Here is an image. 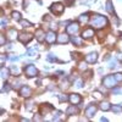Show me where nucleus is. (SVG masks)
Returning <instances> with one entry per match:
<instances>
[{
    "label": "nucleus",
    "mask_w": 122,
    "mask_h": 122,
    "mask_svg": "<svg viewBox=\"0 0 122 122\" xmlns=\"http://www.w3.org/2000/svg\"><path fill=\"white\" fill-rule=\"evenodd\" d=\"M106 23H107L106 17L101 16V15H95L90 20V25L93 27H95V28H103V27L106 26Z\"/></svg>",
    "instance_id": "1"
},
{
    "label": "nucleus",
    "mask_w": 122,
    "mask_h": 122,
    "mask_svg": "<svg viewBox=\"0 0 122 122\" xmlns=\"http://www.w3.org/2000/svg\"><path fill=\"white\" fill-rule=\"evenodd\" d=\"M50 10H51V12L54 15H61L64 12L65 7H64V5L61 3H54L51 6H50Z\"/></svg>",
    "instance_id": "2"
},
{
    "label": "nucleus",
    "mask_w": 122,
    "mask_h": 122,
    "mask_svg": "<svg viewBox=\"0 0 122 122\" xmlns=\"http://www.w3.org/2000/svg\"><path fill=\"white\" fill-rule=\"evenodd\" d=\"M116 83H117V81H116L115 76H107V77H105V78L103 79V84H104L105 87H107V88L115 87Z\"/></svg>",
    "instance_id": "3"
},
{
    "label": "nucleus",
    "mask_w": 122,
    "mask_h": 122,
    "mask_svg": "<svg viewBox=\"0 0 122 122\" xmlns=\"http://www.w3.org/2000/svg\"><path fill=\"white\" fill-rule=\"evenodd\" d=\"M25 73H26L27 77L32 78V77H36V76H37L38 70H37V67L33 66V65H28V66H26V68H25Z\"/></svg>",
    "instance_id": "4"
},
{
    "label": "nucleus",
    "mask_w": 122,
    "mask_h": 122,
    "mask_svg": "<svg viewBox=\"0 0 122 122\" xmlns=\"http://www.w3.org/2000/svg\"><path fill=\"white\" fill-rule=\"evenodd\" d=\"M32 34H29V33H21L18 36V40L21 43H23V44H27V43H29L30 40H32Z\"/></svg>",
    "instance_id": "5"
},
{
    "label": "nucleus",
    "mask_w": 122,
    "mask_h": 122,
    "mask_svg": "<svg viewBox=\"0 0 122 122\" xmlns=\"http://www.w3.org/2000/svg\"><path fill=\"white\" fill-rule=\"evenodd\" d=\"M78 29H79V26H78V23H70L68 26H67V28H66V32L68 33V34H76L77 32H78Z\"/></svg>",
    "instance_id": "6"
},
{
    "label": "nucleus",
    "mask_w": 122,
    "mask_h": 122,
    "mask_svg": "<svg viewBox=\"0 0 122 122\" xmlns=\"http://www.w3.org/2000/svg\"><path fill=\"white\" fill-rule=\"evenodd\" d=\"M95 112H97V106L95 105H93V104H92V105H89L87 109H86V116L87 117H93L94 115H95Z\"/></svg>",
    "instance_id": "7"
},
{
    "label": "nucleus",
    "mask_w": 122,
    "mask_h": 122,
    "mask_svg": "<svg viewBox=\"0 0 122 122\" xmlns=\"http://www.w3.org/2000/svg\"><path fill=\"white\" fill-rule=\"evenodd\" d=\"M36 38H37V40H38V42H40V43H42L43 42V40L46 38V33L44 32V30L43 29H37V32H36Z\"/></svg>",
    "instance_id": "8"
},
{
    "label": "nucleus",
    "mask_w": 122,
    "mask_h": 122,
    "mask_svg": "<svg viewBox=\"0 0 122 122\" xmlns=\"http://www.w3.org/2000/svg\"><path fill=\"white\" fill-rule=\"evenodd\" d=\"M20 94H21L22 97L29 98L30 94H32V89H30L29 87H27V86H23V87L21 88V90H20Z\"/></svg>",
    "instance_id": "9"
},
{
    "label": "nucleus",
    "mask_w": 122,
    "mask_h": 122,
    "mask_svg": "<svg viewBox=\"0 0 122 122\" xmlns=\"http://www.w3.org/2000/svg\"><path fill=\"white\" fill-rule=\"evenodd\" d=\"M45 39H46V42H48L49 44H53V43L56 42L57 38H56V34L53 32V30H50V32L46 33V38H45Z\"/></svg>",
    "instance_id": "10"
},
{
    "label": "nucleus",
    "mask_w": 122,
    "mask_h": 122,
    "mask_svg": "<svg viewBox=\"0 0 122 122\" xmlns=\"http://www.w3.org/2000/svg\"><path fill=\"white\" fill-rule=\"evenodd\" d=\"M68 99H70V101H71V104H75V105L79 104L81 101H82V98H81L79 94H71Z\"/></svg>",
    "instance_id": "11"
},
{
    "label": "nucleus",
    "mask_w": 122,
    "mask_h": 122,
    "mask_svg": "<svg viewBox=\"0 0 122 122\" xmlns=\"http://www.w3.org/2000/svg\"><path fill=\"white\" fill-rule=\"evenodd\" d=\"M98 59V54L97 53H89L87 56H86V61L89 64H94Z\"/></svg>",
    "instance_id": "12"
},
{
    "label": "nucleus",
    "mask_w": 122,
    "mask_h": 122,
    "mask_svg": "<svg viewBox=\"0 0 122 122\" xmlns=\"http://www.w3.org/2000/svg\"><path fill=\"white\" fill-rule=\"evenodd\" d=\"M92 37H94V29L93 28H87L82 32V38L86 39V38H92Z\"/></svg>",
    "instance_id": "13"
},
{
    "label": "nucleus",
    "mask_w": 122,
    "mask_h": 122,
    "mask_svg": "<svg viewBox=\"0 0 122 122\" xmlns=\"http://www.w3.org/2000/svg\"><path fill=\"white\" fill-rule=\"evenodd\" d=\"M56 42L60 43V44H65V43H67V42H68V36H67L66 33L60 34V36L57 37V39H56Z\"/></svg>",
    "instance_id": "14"
},
{
    "label": "nucleus",
    "mask_w": 122,
    "mask_h": 122,
    "mask_svg": "<svg viewBox=\"0 0 122 122\" xmlns=\"http://www.w3.org/2000/svg\"><path fill=\"white\" fill-rule=\"evenodd\" d=\"M77 112H78V110H77V107L75 106V104H73V105H71L70 107H67V110H66V115H67V116L76 115Z\"/></svg>",
    "instance_id": "15"
},
{
    "label": "nucleus",
    "mask_w": 122,
    "mask_h": 122,
    "mask_svg": "<svg viewBox=\"0 0 122 122\" xmlns=\"http://www.w3.org/2000/svg\"><path fill=\"white\" fill-rule=\"evenodd\" d=\"M51 109H53V107L50 106L49 104H44L42 107H40V115H45V114H48Z\"/></svg>",
    "instance_id": "16"
},
{
    "label": "nucleus",
    "mask_w": 122,
    "mask_h": 122,
    "mask_svg": "<svg viewBox=\"0 0 122 122\" xmlns=\"http://www.w3.org/2000/svg\"><path fill=\"white\" fill-rule=\"evenodd\" d=\"M7 38L9 39H15V38H18L17 37V30L16 29H9L7 30Z\"/></svg>",
    "instance_id": "17"
},
{
    "label": "nucleus",
    "mask_w": 122,
    "mask_h": 122,
    "mask_svg": "<svg viewBox=\"0 0 122 122\" xmlns=\"http://www.w3.org/2000/svg\"><path fill=\"white\" fill-rule=\"evenodd\" d=\"M0 73H1V78H3V81H5L7 77H9V73H10V71L6 68V67H1V71H0Z\"/></svg>",
    "instance_id": "18"
},
{
    "label": "nucleus",
    "mask_w": 122,
    "mask_h": 122,
    "mask_svg": "<svg viewBox=\"0 0 122 122\" xmlns=\"http://www.w3.org/2000/svg\"><path fill=\"white\" fill-rule=\"evenodd\" d=\"M100 109L103 110V111H109L111 109L110 104L107 103V101H101V104H100Z\"/></svg>",
    "instance_id": "19"
},
{
    "label": "nucleus",
    "mask_w": 122,
    "mask_h": 122,
    "mask_svg": "<svg viewBox=\"0 0 122 122\" xmlns=\"http://www.w3.org/2000/svg\"><path fill=\"white\" fill-rule=\"evenodd\" d=\"M106 11L111 15H114V10H112V3H111V0H107L106 1Z\"/></svg>",
    "instance_id": "20"
},
{
    "label": "nucleus",
    "mask_w": 122,
    "mask_h": 122,
    "mask_svg": "<svg viewBox=\"0 0 122 122\" xmlns=\"http://www.w3.org/2000/svg\"><path fill=\"white\" fill-rule=\"evenodd\" d=\"M71 40H72V43H73L75 45L82 46V40H81L78 37H72V38H71Z\"/></svg>",
    "instance_id": "21"
},
{
    "label": "nucleus",
    "mask_w": 122,
    "mask_h": 122,
    "mask_svg": "<svg viewBox=\"0 0 122 122\" xmlns=\"http://www.w3.org/2000/svg\"><path fill=\"white\" fill-rule=\"evenodd\" d=\"M27 56H30V57H34V56H37V49H36V48L29 49L28 51H27Z\"/></svg>",
    "instance_id": "22"
},
{
    "label": "nucleus",
    "mask_w": 122,
    "mask_h": 122,
    "mask_svg": "<svg viewBox=\"0 0 122 122\" xmlns=\"http://www.w3.org/2000/svg\"><path fill=\"white\" fill-rule=\"evenodd\" d=\"M78 21L82 22V23H86L88 21V15H81L79 18H78Z\"/></svg>",
    "instance_id": "23"
},
{
    "label": "nucleus",
    "mask_w": 122,
    "mask_h": 122,
    "mask_svg": "<svg viewBox=\"0 0 122 122\" xmlns=\"http://www.w3.org/2000/svg\"><path fill=\"white\" fill-rule=\"evenodd\" d=\"M20 23H21L23 27H32V23L28 22V21H26V20H21V21H20Z\"/></svg>",
    "instance_id": "24"
},
{
    "label": "nucleus",
    "mask_w": 122,
    "mask_h": 122,
    "mask_svg": "<svg viewBox=\"0 0 122 122\" xmlns=\"http://www.w3.org/2000/svg\"><path fill=\"white\" fill-rule=\"evenodd\" d=\"M11 16H12L15 20H17V21H18L20 18H21V14H20V12H17V11H14V12L11 14Z\"/></svg>",
    "instance_id": "25"
},
{
    "label": "nucleus",
    "mask_w": 122,
    "mask_h": 122,
    "mask_svg": "<svg viewBox=\"0 0 122 122\" xmlns=\"http://www.w3.org/2000/svg\"><path fill=\"white\" fill-rule=\"evenodd\" d=\"M87 61H82V62H79V65H78V68L79 70H86L87 68Z\"/></svg>",
    "instance_id": "26"
},
{
    "label": "nucleus",
    "mask_w": 122,
    "mask_h": 122,
    "mask_svg": "<svg viewBox=\"0 0 122 122\" xmlns=\"http://www.w3.org/2000/svg\"><path fill=\"white\" fill-rule=\"evenodd\" d=\"M11 72H12L14 75H18V73H20V68L16 67V66H12V67H11Z\"/></svg>",
    "instance_id": "27"
},
{
    "label": "nucleus",
    "mask_w": 122,
    "mask_h": 122,
    "mask_svg": "<svg viewBox=\"0 0 122 122\" xmlns=\"http://www.w3.org/2000/svg\"><path fill=\"white\" fill-rule=\"evenodd\" d=\"M75 86H76L77 88H82V87H83V82H82L81 79H77L76 82H75Z\"/></svg>",
    "instance_id": "28"
},
{
    "label": "nucleus",
    "mask_w": 122,
    "mask_h": 122,
    "mask_svg": "<svg viewBox=\"0 0 122 122\" xmlns=\"http://www.w3.org/2000/svg\"><path fill=\"white\" fill-rule=\"evenodd\" d=\"M46 60H48V61H50V62H53V61H55V60H56V57H55L53 54H49V55L46 56Z\"/></svg>",
    "instance_id": "29"
},
{
    "label": "nucleus",
    "mask_w": 122,
    "mask_h": 122,
    "mask_svg": "<svg viewBox=\"0 0 122 122\" xmlns=\"http://www.w3.org/2000/svg\"><path fill=\"white\" fill-rule=\"evenodd\" d=\"M115 78L117 82H122V73H116L115 75Z\"/></svg>",
    "instance_id": "30"
},
{
    "label": "nucleus",
    "mask_w": 122,
    "mask_h": 122,
    "mask_svg": "<svg viewBox=\"0 0 122 122\" xmlns=\"http://www.w3.org/2000/svg\"><path fill=\"white\" fill-rule=\"evenodd\" d=\"M121 110H122L121 106H114V107H112V111H114V112H120Z\"/></svg>",
    "instance_id": "31"
},
{
    "label": "nucleus",
    "mask_w": 122,
    "mask_h": 122,
    "mask_svg": "<svg viewBox=\"0 0 122 122\" xmlns=\"http://www.w3.org/2000/svg\"><path fill=\"white\" fill-rule=\"evenodd\" d=\"M110 67L111 68H114V67H116V61L112 59V60H111V62H110Z\"/></svg>",
    "instance_id": "32"
},
{
    "label": "nucleus",
    "mask_w": 122,
    "mask_h": 122,
    "mask_svg": "<svg viewBox=\"0 0 122 122\" xmlns=\"http://www.w3.org/2000/svg\"><path fill=\"white\" fill-rule=\"evenodd\" d=\"M9 59H10V61H16V60H18L20 57H18V56H15V55H12L11 57H9Z\"/></svg>",
    "instance_id": "33"
},
{
    "label": "nucleus",
    "mask_w": 122,
    "mask_h": 122,
    "mask_svg": "<svg viewBox=\"0 0 122 122\" xmlns=\"http://www.w3.org/2000/svg\"><path fill=\"white\" fill-rule=\"evenodd\" d=\"M59 98H60V100H61V101L67 100V97H65V95H59Z\"/></svg>",
    "instance_id": "34"
},
{
    "label": "nucleus",
    "mask_w": 122,
    "mask_h": 122,
    "mask_svg": "<svg viewBox=\"0 0 122 122\" xmlns=\"http://www.w3.org/2000/svg\"><path fill=\"white\" fill-rule=\"evenodd\" d=\"M6 25H7V22H6V21H5V20H3V21H1V27H3V28H4V27H5V26H6Z\"/></svg>",
    "instance_id": "35"
},
{
    "label": "nucleus",
    "mask_w": 122,
    "mask_h": 122,
    "mask_svg": "<svg viewBox=\"0 0 122 122\" xmlns=\"http://www.w3.org/2000/svg\"><path fill=\"white\" fill-rule=\"evenodd\" d=\"M65 1H66V5H71L73 3V0H65Z\"/></svg>",
    "instance_id": "36"
},
{
    "label": "nucleus",
    "mask_w": 122,
    "mask_h": 122,
    "mask_svg": "<svg viewBox=\"0 0 122 122\" xmlns=\"http://www.w3.org/2000/svg\"><path fill=\"white\" fill-rule=\"evenodd\" d=\"M6 49H7V50H12V45H11V44H7V45H6Z\"/></svg>",
    "instance_id": "37"
},
{
    "label": "nucleus",
    "mask_w": 122,
    "mask_h": 122,
    "mask_svg": "<svg viewBox=\"0 0 122 122\" xmlns=\"http://www.w3.org/2000/svg\"><path fill=\"white\" fill-rule=\"evenodd\" d=\"M4 44H5V37L3 36L1 37V45H4Z\"/></svg>",
    "instance_id": "38"
},
{
    "label": "nucleus",
    "mask_w": 122,
    "mask_h": 122,
    "mask_svg": "<svg viewBox=\"0 0 122 122\" xmlns=\"http://www.w3.org/2000/svg\"><path fill=\"white\" fill-rule=\"evenodd\" d=\"M4 61H5V55H1V65L4 64Z\"/></svg>",
    "instance_id": "39"
},
{
    "label": "nucleus",
    "mask_w": 122,
    "mask_h": 122,
    "mask_svg": "<svg viewBox=\"0 0 122 122\" xmlns=\"http://www.w3.org/2000/svg\"><path fill=\"white\" fill-rule=\"evenodd\" d=\"M121 92V89L120 88H117V89H114V93H120Z\"/></svg>",
    "instance_id": "40"
},
{
    "label": "nucleus",
    "mask_w": 122,
    "mask_h": 122,
    "mask_svg": "<svg viewBox=\"0 0 122 122\" xmlns=\"http://www.w3.org/2000/svg\"><path fill=\"white\" fill-rule=\"evenodd\" d=\"M121 59H122V55H121Z\"/></svg>",
    "instance_id": "41"
},
{
    "label": "nucleus",
    "mask_w": 122,
    "mask_h": 122,
    "mask_svg": "<svg viewBox=\"0 0 122 122\" xmlns=\"http://www.w3.org/2000/svg\"><path fill=\"white\" fill-rule=\"evenodd\" d=\"M121 38H122V34H121Z\"/></svg>",
    "instance_id": "42"
}]
</instances>
